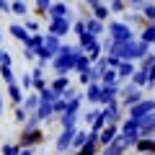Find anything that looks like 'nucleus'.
I'll use <instances>...</instances> for the list:
<instances>
[{
	"label": "nucleus",
	"instance_id": "nucleus-1",
	"mask_svg": "<svg viewBox=\"0 0 155 155\" xmlns=\"http://www.w3.org/2000/svg\"><path fill=\"white\" fill-rule=\"evenodd\" d=\"M78 57H80V52L75 49V47H62L60 52L54 54V70L57 72H70V70H75L78 67Z\"/></svg>",
	"mask_w": 155,
	"mask_h": 155
},
{
	"label": "nucleus",
	"instance_id": "nucleus-2",
	"mask_svg": "<svg viewBox=\"0 0 155 155\" xmlns=\"http://www.w3.org/2000/svg\"><path fill=\"white\" fill-rule=\"evenodd\" d=\"M119 134H122V137H124V140H127V142L134 147V142H137V140L142 137V129H140V122H137V119H132V116L122 119V124H119Z\"/></svg>",
	"mask_w": 155,
	"mask_h": 155
},
{
	"label": "nucleus",
	"instance_id": "nucleus-3",
	"mask_svg": "<svg viewBox=\"0 0 155 155\" xmlns=\"http://www.w3.org/2000/svg\"><path fill=\"white\" fill-rule=\"evenodd\" d=\"M127 114L132 116V119H137V122H142V119L153 116V114H155V98H142L140 104H134Z\"/></svg>",
	"mask_w": 155,
	"mask_h": 155
},
{
	"label": "nucleus",
	"instance_id": "nucleus-4",
	"mask_svg": "<svg viewBox=\"0 0 155 155\" xmlns=\"http://www.w3.org/2000/svg\"><path fill=\"white\" fill-rule=\"evenodd\" d=\"M75 132H78L75 127H62L60 137L54 140V147H57V153H60V155H65L67 150L72 147V140H75Z\"/></svg>",
	"mask_w": 155,
	"mask_h": 155
},
{
	"label": "nucleus",
	"instance_id": "nucleus-5",
	"mask_svg": "<svg viewBox=\"0 0 155 155\" xmlns=\"http://www.w3.org/2000/svg\"><path fill=\"white\" fill-rule=\"evenodd\" d=\"M109 36H114V41H127V39H134L132 34V26L124 21H114L109 26Z\"/></svg>",
	"mask_w": 155,
	"mask_h": 155
},
{
	"label": "nucleus",
	"instance_id": "nucleus-6",
	"mask_svg": "<svg viewBox=\"0 0 155 155\" xmlns=\"http://www.w3.org/2000/svg\"><path fill=\"white\" fill-rule=\"evenodd\" d=\"M122 114H124V106L119 104V101L104 106V119H106V124H122V119H124Z\"/></svg>",
	"mask_w": 155,
	"mask_h": 155
},
{
	"label": "nucleus",
	"instance_id": "nucleus-7",
	"mask_svg": "<svg viewBox=\"0 0 155 155\" xmlns=\"http://www.w3.org/2000/svg\"><path fill=\"white\" fill-rule=\"evenodd\" d=\"M122 98V85L119 83H114V85H104L101 83V101L98 104H114V101H119Z\"/></svg>",
	"mask_w": 155,
	"mask_h": 155
},
{
	"label": "nucleus",
	"instance_id": "nucleus-8",
	"mask_svg": "<svg viewBox=\"0 0 155 155\" xmlns=\"http://www.w3.org/2000/svg\"><path fill=\"white\" fill-rule=\"evenodd\" d=\"M44 142V134H41V129H23V134H21V147H36V145H41Z\"/></svg>",
	"mask_w": 155,
	"mask_h": 155
},
{
	"label": "nucleus",
	"instance_id": "nucleus-9",
	"mask_svg": "<svg viewBox=\"0 0 155 155\" xmlns=\"http://www.w3.org/2000/svg\"><path fill=\"white\" fill-rule=\"evenodd\" d=\"M129 147H132V145H129L127 140H124L122 134H119V137H116V140H114L111 145H106V147H101V155H124V153H127Z\"/></svg>",
	"mask_w": 155,
	"mask_h": 155
},
{
	"label": "nucleus",
	"instance_id": "nucleus-10",
	"mask_svg": "<svg viewBox=\"0 0 155 155\" xmlns=\"http://www.w3.org/2000/svg\"><path fill=\"white\" fill-rule=\"evenodd\" d=\"M116 137H119V124H106V127L101 129V134H98V145L106 147V145H111Z\"/></svg>",
	"mask_w": 155,
	"mask_h": 155
},
{
	"label": "nucleus",
	"instance_id": "nucleus-11",
	"mask_svg": "<svg viewBox=\"0 0 155 155\" xmlns=\"http://www.w3.org/2000/svg\"><path fill=\"white\" fill-rule=\"evenodd\" d=\"M57 52H60V41H57L54 36H47L44 41H41V47H39V54L41 57H54Z\"/></svg>",
	"mask_w": 155,
	"mask_h": 155
},
{
	"label": "nucleus",
	"instance_id": "nucleus-12",
	"mask_svg": "<svg viewBox=\"0 0 155 155\" xmlns=\"http://www.w3.org/2000/svg\"><path fill=\"white\" fill-rule=\"evenodd\" d=\"M145 98V93H142V88H137V91H134V93H129V96H122V98H119V104H122L124 106V109H132V106L134 104H140V101H142Z\"/></svg>",
	"mask_w": 155,
	"mask_h": 155
},
{
	"label": "nucleus",
	"instance_id": "nucleus-13",
	"mask_svg": "<svg viewBox=\"0 0 155 155\" xmlns=\"http://www.w3.org/2000/svg\"><path fill=\"white\" fill-rule=\"evenodd\" d=\"M124 23H129V26H140V28H142L147 21H145L142 11H127V13H124Z\"/></svg>",
	"mask_w": 155,
	"mask_h": 155
},
{
	"label": "nucleus",
	"instance_id": "nucleus-14",
	"mask_svg": "<svg viewBox=\"0 0 155 155\" xmlns=\"http://www.w3.org/2000/svg\"><path fill=\"white\" fill-rule=\"evenodd\" d=\"M134 150H137L140 155L142 153H155V137H140L137 142H134Z\"/></svg>",
	"mask_w": 155,
	"mask_h": 155
},
{
	"label": "nucleus",
	"instance_id": "nucleus-15",
	"mask_svg": "<svg viewBox=\"0 0 155 155\" xmlns=\"http://www.w3.org/2000/svg\"><path fill=\"white\" fill-rule=\"evenodd\" d=\"M129 80H132L134 85H140V88H147V83H150V72L145 70V67H137V70H134V75L129 78Z\"/></svg>",
	"mask_w": 155,
	"mask_h": 155
},
{
	"label": "nucleus",
	"instance_id": "nucleus-16",
	"mask_svg": "<svg viewBox=\"0 0 155 155\" xmlns=\"http://www.w3.org/2000/svg\"><path fill=\"white\" fill-rule=\"evenodd\" d=\"M116 70H119V78H122V80H129V78L134 75V70H137V67H134V62H129V60H122Z\"/></svg>",
	"mask_w": 155,
	"mask_h": 155
},
{
	"label": "nucleus",
	"instance_id": "nucleus-17",
	"mask_svg": "<svg viewBox=\"0 0 155 155\" xmlns=\"http://www.w3.org/2000/svg\"><path fill=\"white\" fill-rule=\"evenodd\" d=\"M140 39H142V41H147L150 47H155V23H145L142 31H140Z\"/></svg>",
	"mask_w": 155,
	"mask_h": 155
},
{
	"label": "nucleus",
	"instance_id": "nucleus-18",
	"mask_svg": "<svg viewBox=\"0 0 155 155\" xmlns=\"http://www.w3.org/2000/svg\"><path fill=\"white\" fill-rule=\"evenodd\" d=\"M140 129H142V137H155V114L147 116L140 122Z\"/></svg>",
	"mask_w": 155,
	"mask_h": 155
},
{
	"label": "nucleus",
	"instance_id": "nucleus-19",
	"mask_svg": "<svg viewBox=\"0 0 155 155\" xmlns=\"http://www.w3.org/2000/svg\"><path fill=\"white\" fill-rule=\"evenodd\" d=\"M85 98H88L91 104H98L101 101V83H91L88 91H85Z\"/></svg>",
	"mask_w": 155,
	"mask_h": 155
},
{
	"label": "nucleus",
	"instance_id": "nucleus-20",
	"mask_svg": "<svg viewBox=\"0 0 155 155\" xmlns=\"http://www.w3.org/2000/svg\"><path fill=\"white\" fill-rule=\"evenodd\" d=\"M85 28H88L91 34H93V36H98V34H104V21H98V18H88V21H85Z\"/></svg>",
	"mask_w": 155,
	"mask_h": 155
},
{
	"label": "nucleus",
	"instance_id": "nucleus-21",
	"mask_svg": "<svg viewBox=\"0 0 155 155\" xmlns=\"http://www.w3.org/2000/svg\"><path fill=\"white\" fill-rule=\"evenodd\" d=\"M67 28H70V23L62 21V18H57V21L52 23V34H54V36H62V34H67Z\"/></svg>",
	"mask_w": 155,
	"mask_h": 155
},
{
	"label": "nucleus",
	"instance_id": "nucleus-22",
	"mask_svg": "<svg viewBox=\"0 0 155 155\" xmlns=\"http://www.w3.org/2000/svg\"><path fill=\"white\" fill-rule=\"evenodd\" d=\"M142 16H145V21H147V23L155 21V3H153V0H147V5L142 8Z\"/></svg>",
	"mask_w": 155,
	"mask_h": 155
},
{
	"label": "nucleus",
	"instance_id": "nucleus-23",
	"mask_svg": "<svg viewBox=\"0 0 155 155\" xmlns=\"http://www.w3.org/2000/svg\"><path fill=\"white\" fill-rule=\"evenodd\" d=\"M124 11H129L127 0H111V13H124Z\"/></svg>",
	"mask_w": 155,
	"mask_h": 155
},
{
	"label": "nucleus",
	"instance_id": "nucleus-24",
	"mask_svg": "<svg viewBox=\"0 0 155 155\" xmlns=\"http://www.w3.org/2000/svg\"><path fill=\"white\" fill-rule=\"evenodd\" d=\"M101 111H104V109H91V111H85V114H83V119H85L88 124H93L96 119L101 116Z\"/></svg>",
	"mask_w": 155,
	"mask_h": 155
},
{
	"label": "nucleus",
	"instance_id": "nucleus-25",
	"mask_svg": "<svg viewBox=\"0 0 155 155\" xmlns=\"http://www.w3.org/2000/svg\"><path fill=\"white\" fill-rule=\"evenodd\" d=\"M23 109H26V111H36L39 109V98H36V96H28V98L23 101Z\"/></svg>",
	"mask_w": 155,
	"mask_h": 155
},
{
	"label": "nucleus",
	"instance_id": "nucleus-26",
	"mask_svg": "<svg viewBox=\"0 0 155 155\" xmlns=\"http://www.w3.org/2000/svg\"><path fill=\"white\" fill-rule=\"evenodd\" d=\"M52 88L57 91V93H62V91H67V78L62 75V78H57L54 83H52Z\"/></svg>",
	"mask_w": 155,
	"mask_h": 155
},
{
	"label": "nucleus",
	"instance_id": "nucleus-27",
	"mask_svg": "<svg viewBox=\"0 0 155 155\" xmlns=\"http://www.w3.org/2000/svg\"><path fill=\"white\" fill-rule=\"evenodd\" d=\"M78 114H62V127H75Z\"/></svg>",
	"mask_w": 155,
	"mask_h": 155
},
{
	"label": "nucleus",
	"instance_id": "nucleus-28",
	"mask_svg": "<svg viewBox=\"0 0 155 155\" xmlns=\"http://www.w3.org/2000/svg\"><path fill=\"white\" fill-rule=\"evenodd\" d=\"M93 11H96V18H98V21H106V18H109V8L106 5H96Z\"/></svg>",
	"mask_w": 155,
	"mask_h": 155
},
{
	"label": "nucleus",
	"instance_id": "nucleus-29",
	"mask_svg": "<svg viewBox=\"0 0 155 155\" xmlns=\"http://www.w3.org/2000/svg\"><path fill=\"white\" fill-rule=\"evenodd\" d=\"M127 5H129V11H142L147 5V0H127Z\"/></svg>",
	"mask_w": 155,
	"mask_h": 155
},
{
	"label": "nucleus",
	"instance_id": "nucleus-30",
	"mask_svg": "<svg viewBox=\"0 0 155 155\" xmlns=\"http://www.w3.org/2000/svg\"><path fill=\"white\" fill-rule=\"evenodd\" d=\"M3 155H21V145H5Z\"/></svg>",
	"mask_w": 155,
	"mask_h": 155
},
{
	"label": "nucleus",
	"instance_id": "nucleus-31",
	"mask_svg": "<svg viewBox=\"0 0 155 155\" xmlns=\"http://www.w3.org/2000/svg\"><path fill=\"white\" fill-rule=\"evenodd\" d=\"M39 122H41V119H39V116H36V114H34V116H31V119H28V122H26V124H23V129H36V127H39Z\"/></svg>",
	"mask_w": 155,
	"mask_h": 155
},
{
	"label": "nucleus",
	"instance_id": "nucleus-32",
	"mask_svg": "<svg viewBox=\"0 0 155 155\" xmlns=\"http://www.w3.org/2000/svg\"><path fill=\"white\" fill-rule=\"evenodd\" d=\"M65 13H67V8L62 5V3H60V5H54V8H52V16H57V18H60V16H65Z\"/></svg>",
	"mask_w": 155,
	"mask_h": 155
},
{
	"label": "nucleus",
	"instance_id": "nucleus-33",
	"mask_svg": "<svg viewBox=\"0 0 155 155\" xmlns=\"http://www.w3.org/2000/svg\"><path fill=\"white\" fill-rule=\"evenodd\" d=\"M11 96H13V101H21V88L18 85H11Z\"/></svg>",
	"mask_w": 155,
	"mask_h": 155
},
{
	"label": "nucleus",
	"instance_id": "nucleus-34",
	"mask_svg": "<svg viewBox=\"0 0 155 155\" xmlns=\"http://www.w3.org/2000/svg\"><path fill=\"white\" fill-rule=\"evenodd\" d=\"M3 78H5L8 83H13V72H11V70H8V67H5V70H3Z\"/></svg>",
	"mask_w": 155,
	"mask_h": 155
},
{
	"label": "nucleus",
	"instance_id": "nucleus-35",
	"mask_svg": "<svg viewBox=\"0 0 155 155\" xmlns=\"http://www.w3.org/2000/svg\"><path fill=\"white\" fill-rule=\"evenodd\" d=\"M21 155H34V147H21Z\"/></svg>",
	"mask_w": 155,
	"mask_h": 155
},
{
	"label": "nucleus",
	"instance_id": "nucleus-36",
	"mask_svg": "<svg viewBox=\"0 0 155 155\" xmlns=\"http://www.w3.org/2000/svg\"><path fill=\"white\" fill-rule=\"evenodd\" d=\"M85 3H88L91 8H96V5H101V0H85Z\"/></svg>",
	"mask_w": 155,
	"mask_h": 155
},
{
	"label": "nucleus",
	"instance_id": "nucleus-37",
	"mask_svg": "<svg viewBox=\"0 0 155 155\" xmlns=\"http://www.w3.org/2000/svg\"><path fill=\"white\" fill-rule=\"evenodd\" d=\"M142 155H155V153H142Z\"/></svg>",
	"mask_w": 155,
	"mask_h": 155
},
{
	"label": "nucleus",
	"instance_id": "nucleus-38",
	"mask_svg": "<svg viewBox=\"0 0 155 155\" xmlns=\"http://www.w3.org/2000/svg\"><path fill=\"white\" fill-rule=\"evenodd\" d=\"M150 52H153V54H155V47H153V49H150Z\"/></svg>",
	"mask_w": 155,
	"mask_h": 155
},
{
	"label": "nucleus",
	"instance_id": "nucleus-39",
	"mask_svg": "<svg viewBox=\"0 0 155 155\" xmlns=\"http://www.w3.org/2000/svg\"><path fill=\"white\" fill-rule=\"evenodd\" d=\"M153 3H155V0H153Z\"/></svg>",
	"mask_w": 155,
	"mask_h": 155
},
{
	"label": "nucleus",
	"instance_id": "nucleus-40",
	"mask_svg": "<svg viewBox=\"0 0 155 155\" xmlns=\"http://www.w3.org/2000/svg\"><path fill=\"white\" fill-rule=\"evenodd\" d=\"M153 98H155V96H153Z\"/></svg>",
	"mask_w": 155,
	"mask_h": 155
}]
</instances>
